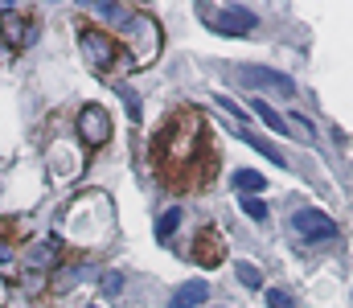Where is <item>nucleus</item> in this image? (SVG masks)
I'll list each match as a JSON object with an SVG mask.
<instances>
[{
    "label": "nucleus",
    "instance_id": "obj_9",
    "mask_svg": "<svg viewBox=\"0 0 353 308\" xmlns=\"http://www.w3.org/2000/svg\"><path fill=\"white\" fill-rule=\"evenodd\" d=\"M0 41H4V45H12V50L29 45V41H33V21H29L25 12L4 8V17H0Z\"/></svg>",
    "mask_w": 353,
    "mask_h": 308
},
{
    "label": "nucleus",
    "instance_id": "obj_13",
    "mask_svg": "<svg viewBox=\"0 0 353 308\" xmlns=\"http://www.w3.org/2000/svg\"><path fill=\"white\" fill-rule=\"evenodd\" d=\"M234 189H239V198L263 194V189H267V177H263V173H255V169H239V173H234Z\"/></svg>",
    "mask_w": 353,
    "mask_h": 308
},
{
    "label": "nucleus",
    "instance_id": "obj_21",
    "mask_svg": "<svg viewBox=\"0 0 353 308\" xmlns=\"http://www.w3.org/2000/svg\"><path fill=\"white\" fill-rule=\"evenodd\" d=\"M4 267H12V251H8V247L0 243V271H4Z\"/></svg>",
    "mask_w": 353,
    "mask_h": 308
},
{
    "label": "nucleus",
    "instance_id": "obj_4",
    "mask_svg": "<svg viewBox=\"0 0 353 308\" xmlns=\"http://www.w3.org/2000/svg\"><path fill=\"white\" fill-rule=\"evenodd\" d=\"M79 50H83L87 66L99 70V74L115 70V62H119V37H111L99 25H79Z\"/></svg>",
    "mask_w": 353,
    "mask_h": 308
},
{
    "label": "nucleus",
    "instance_id": "obj_1",
    "mask_svg": "<svg viewBox=\"0 0 353 308\" xmlns=\"http://www.w3.org/2000/svg\"><path fill=\"white\" fill-rule=\"evenodd\" d=\"M152 156H157L161 173H169V165H176V169L201 165V119L193 111H181L176 119H169L152 144Z\"/></svg>",
    "mask_w": 353,
    "mask_h": 308
},
{
    "label": "nucleus",
    "instance_id": "obj_7",
    "mask_svg": "<svg viewBox=\"0 0 353 308\" xmlns=\"http://www.w3.org/2000/svg\"><path fill=\"white\" fill-rule=\"evenodd\" d=\"M239 83L243 87H251V91H279V95H296V83L288 79V74H279V70H271V66H243L239 70Z\"/></svg>",
    "mask_w": 353,
    "mask_h": 308
},
{
    "label": "nucleus",
    "instance_id": "obj_5",
    "mask_svg": "<svg viewBox=\"0 0 353 308\" xmlns=\"http://www.w3.org/2000/svg\"><path fill=\"white\" fill-rule=\"evenodd\" d=\"M197 17L210 21L214 33H222V37H243V33H251V29L259 25V17H255L251 8H243V4H226V8H205V4H201Z\"/></svg>",
    "mask_w": 353,
    "mask_h": 308
},
{
    "label": "nucleus",
    "instance_id": "obj_15",
    "mask_svg": "<svg viewBox=\"0 0 353 308\" xmlns=\"http://www.w3.org/2000/svg\"><path fill=\"white\" fill-rule=\"evenodd\" d=\"M251 107H255V115L263 119V123L271 127V132H283V136H292V132H288V119H283V115H275V107H271L267 99H255Z\"/></svg>",
    "mask_w": 353,
    "mask_h": 308
},
{
    "label": "nucleus",
    "instance_id": "obj_10",
    "mask_svg": "<svg viewBox=\"0 0 353 308\" xmlns=\"http://www.w3.org/2000/svg\"><path fill=\"white\" fill-rule=\"evenodd\" d=\"M222 255H226L222 234L205 226V230L197 234V243H193V263H201V267H218V263H222Z\"/></svg>",
    "mask_w": 353,
    "mask_h": 308
},
{
    "label": "nucleus",
    "instance_id": "obj_3",
    "mask_svg": "<svg viewBox=\"0 0 353 308\" xmlns=\"http://www.w3.org/2000/svg\"><path fill=\"white\" fill-rule=\"evenodd\" d=\"M111 205L103 194H87V198H79V202L66 209V234L74 238V243H83V247H94V243H103L107 234H111Z\"/></svg>",
    "mask_w": 353,
    "mask_h": 308
},
{
    "label": "nucleus",
    "instance_id": "obj_2",
    "mask_svg": "<svg viewBox=\"0 0 353 308\" xmlns=\"http://www.w3.org/2000/svg\"><path fill=\"white\" fill-rule=\"evenodd\" d=\"M161 45H165L161 25H157L148 12H132V17L123 21V29H119V50H123L128 70H144V66H152V62L161 58Z\"/></svg>",
    "mask_w": 353,
    "mask_h": 308
},
{
    "label": "nucleus",
    "instance_id": "obj_17",
    "mask_svg": "<svg viewBox=\"0 0 353 308\" xmlns=\"http://www.w3.org/2000/svg\"><path fill=\"white\" fill-rule=\"evenodd\" d=\"M239 284H247V288H263V276H259V267H251V263H239Z\"/></svg>",
    "mask_w": 353,
    "mask_h": 308
},
{
    "label": "nucleus",
    "instance_id": "obj_11",
    "mask_svg": "<svg viewBox=\"0 0 353 308\" xmlns=\"http://www.w3.org/2000/svg\"><path fill=\"white\" fill-rule=\"evenodd\" d=\"M205 296H210V284L205 280H185L173 292L169 308H197V305H205Z\"/></svg>",
    "mask_w": 353,
    "mask_h": 308
},
{
    "label": "nucleus",
    "instance_id": "obj_16",
    "mask_svg": "<svg viewBox=\"0 0 353 308\" xmlns=\"http://www.w3.org/2000/svg\"><path fill=\"white\" fill-rule=\"evenodd\" d=\"M176 226H181V205H169V209L157 218V238H161V243H169Z\"/></svg>",
    "mask_w": 353,
    "mask_h": 308
},
{
    "label": "nucleus",
    "instance_id": "obj_12",
    "mask_svg": "<svg viewBox=\"0 0 353 308\" xmlns=\"http://www.w3.org/2000/svg\"><path fill=\"white\" fill-rule=\"evenodd\" d=\"M234 136H239V140H243V144H251V148H255V152H263L267 161H271V165H283V169H288V156H283V152H279V148H275V144H267V140H259V136H255V132H251V127H239V132H234Z\"/></svg>",
    "mask_w": 353,
    "mask_h": 308
},
{
    "label": "nucleus",
    "instance_id": "obj_14",
    "mask_svg": "<svg viewBox=\"0 0 353 308\" xmlns=\"http://www.w3.org/2000/svg\"><path fill=\"white\" fill-rule=\"evenodd\" d=\"M29 267H54L58 263V243H33L29 255H25Z\"/></svg>",
    "mask_w": 353,
    "mask_h": 308
},
{
    "label": "nucleus",
    "instance_id": "obj_20",
    "mask_svg": "<svg viewBox=\"0 0 353 308\" xmlns=\"http://www.w3.org/2000/svg\"><path fill=\"white\" fill-rule=\"evenodd\" d=\"M119 288H123V276H119V271H107V276H103V292H107V296H115Z\"/></svg>",
    "mask_w": 353,
    "mask_h": 308
},
{
    "label": "nucleus",
    "instance_id": "obj_8",
    "mask_svg": "<svg viewBox=\"0 0 353 308\" xmlns=\"http://www.w3.org/2000/svg\"><path fill=\"white\" fill-rule=\"evenodd\" d=\"M107 136H111V115L99 103H87L79 111V140L87 148H99V144H107Z\"/></svg>",
    "mask_w": 353,
    "mask_h": 308
},
{
    "label": "nucleus",
    "instance_id": "obj_19",
    "mask_svg": "<svg viewBox=\"0 0 353 308\" xmlns=\"http://www.w3.org/2000/svg\"><path fill=\"white\" fill-rule=\"evenodd\" d=\"M267 308H296V300L283 288H267Z\"/></svg>",
    "mask_w": 353,
    "mask_h": 308
},
{
    "label": "nucleus",
    "instance_id": "obj_6",
    "mask_svg": "<svg viewBox=\"0 0 353 308\" xmlns=\"http://www.w3.org/2000/svg\"><path fill=\"white\" fill-rule=\"evenodd\" d=\"M292 230L308 243H325V238H337V222L321 209H296L292 214Z\"/></svg>",
    "mask_w": 353,
    "mask_h": 308
},
{
    "label": "nucleus",
    "instance_id": "obj_18",
    "mask_svg": "<svg viewBox=\"0 0 353 308\" xmlns=\"http://www.w3.org/2000/svg\"><path fill=\"white\" fill-rule=\"evenodd\" d=\"M239 205H243V214H247V218H255V222H263V218H267V205L259 202V198H239Z\"/></svg>",
    "mask_w": 353,
    "mask_h": 308
},
{
    "label": "nucleus",
    "instance_id": "obj_22",
    "mask_svg": "<svg viewBox=\"0 0 353 308\" xmlns=\"http://www.w3.org/2000/svg\"><path fill=\"white\" fill-rule=\"evenodd\" d=\"M0 45H4V41H0Z\"/></svg>",
    "mask_w": 353,
    "mask_h": 308
}]
</instances>
